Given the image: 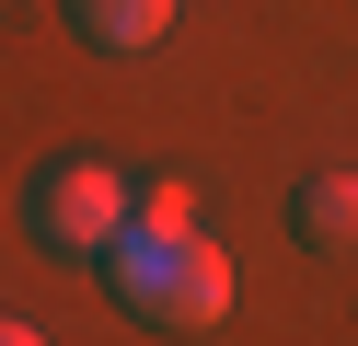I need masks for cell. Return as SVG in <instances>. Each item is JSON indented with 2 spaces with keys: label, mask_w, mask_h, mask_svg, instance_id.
Listing matches in <instances>:
<instances>
[{
  "label": "cell",
  "mask_w": 358,
  "mask_h": 346,
  "mask_svg": "<svg viewBox=\"0 0 358 346\" xmlns=\"http://www.w3.org/2000/svg\"><path fill=\"white\" fill-rule=\"evenodd\" d=\"M104 277H116V300L150 323V335H208V323L231 312V254H220L208 231H150V219H127L116 243H104Z\"/></svg>",
  "instance_id": "1"
},
{
  "label": "cell",
  "mask_w": 358,
  "mask_h": 346,
  "mask_svg": "<svg viewBox=\"0 0 358 346\" xmlns=\"http://www.w3.org/2000/svg\"><path fill=\"white\" fill-rule=\"evenodd\" d=\"M127 185L104 173V161H47V173H35V243L47 254H104L127 231Z\"/></svg>",
  "instance_id": "2"
},
{
  "label": "cell",
  "mask_w": 358,
  "mask_h": 346,
  "mask_svg": "<svg viewBox=\"0 0 358 346\" xmlns=\"http://www.w3.org/2000/svg\"><path fill=\"white\" fill-rule=\"evenodd\" d=\"M81 46H104V58H139V46L173 35V0H70Z\"/></svg>",
  "instance_id": "3"
},
{
  "label": "cell",
  "mask_w": 358,
  "mask_h": 346,
  "mask_svg": "<svg viewBox=\"0 0 358 346\" xmlns=\"http://www.w3.org/2000/svg\"><path fill=\"white\" fill-rule=\"evenodd\" d=\"M289 219H301V243H312V254H358V173H301Z\"/></svg>",
  "instance_id": "4"
},
{
  "label": "cell",
  "mask_w": 358,
  "mask_h": 346,
  "mask_svg": "<svg viewBox=\"0 0 358 346\" xmlns=\"http://www.w3.org/2000/svg\"><path fill=\"white\" fill-rule=\"evenodd\" d=\"M127 219H150V231H196V196H185V185H150Z\"/></svg>",
  "instance_id": "5"
},
{
  "label": "cell",
  "mask_w": 358,
  "mask_h": 346,
  "mask_svg": "<svg viewBox=\"0 0 358 346\" xmlns=\"http://www.w3.org/2000/svg\"><path fill=\"white\" fill-rule=\"evenodd\" d=\"M0 346H47V335H35V323H0Z\"/></svg>",
  "instance_id": "6"
}]
</instances>
